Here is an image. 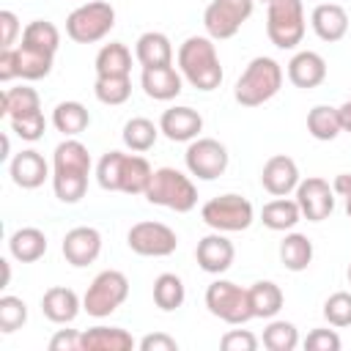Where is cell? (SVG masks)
<instances>
[{"instance_id":"6da1fadb","label":"cell","mask_w":351,"mask_h":351,"mask_svg":"<svg viewBox=\"0 0 351 351\" xmlns=\"http://www.w3.org/2000/svg\"><path fill=\"white\" fill-rule=\"evenodd\" d=\"M90 154L77 137H66L52 154V189L60 203H80L88 192Z\"/></svg>"},{"instance_id":"7a4b0ae2","label":"cell","mask_w":351,"mask_h":351,"mask_svg":"<svg viewBox=\"0 0 351 351\" xmlns=\"http://www.w3.org/2000/svg\"><path fill=\"white\" fill-rule=\"evenodd\" d=\"M154 167L140 154L107 151L96 165V181L104 192H123V195H145Z\"/></svg>"},{"instance_id":"3957f363","label":"cell","mask_w":351,"mask_h":351,"mask_svg":"<svg viewBox=\"0 0 351 351\" xmlns=\"http://www.w3.org/2000/svg\"><path fill=\"white\" fill-rule=\"evenodd\" d=\"M178 71L181 77L208 93V90H217L219 82H222V66H219V55H217V47H214V38L211 36H189L181 47H178Z\"/></svg>"},{"instance_id":"277c9868","label":"cell","mask_w":351,"mask_h":351,"mask_svg":"<svg viewBox=\"0 0 351 351\" xmlns=\"http://www.w3.org/2000/svg\"><path fill=\"white\" fill-rule=\"evenodd\" d=\"M282 80H285L282 66L269 55H258L247 63V69L236 80L233 99L241 107H261V104H266L269 99H274L280 93Z\"/></svg>"},{"instance_id":"5b68a950","label":"cell","mask_w":351,"mask_h":351,"mask_svg":"<svg viewBox=\"0 0 351 351\" xmlns=\"http://www.w3.org/2000/svg\"><path fill=\"white\" fill-rule=\"evenodd\" d=\"M143 197L151 206H162L176 214H186L197 206V186L192 184V178L186 173H181L176 167H156Z\"/></svg>"},{"instance_id":"8992f818","label":"cell","mask_w":351,"mask_h":351,"mask_svg":"<svg viewBox=\"0 0 351 351\" xmlns=\"http://www.w3.org/2000/svg\"><path fill=\"white\" fill-rule=\"evenodd\" d=\"M304 5L302 0H271L266 8V36L277 49H296L304 38Z\"/></svg>"},{"instance_id":"52a82bcc","label":"cell","mask_w":351,"mask_h":351,"mask_svg":"<svg viewBox=\"0 0 351 351\" xmlns=\"http://www.w3.org/2000/svg\"><path fill=\"white\" fill-rule=\"evenodd\" d=\"M115 27V8L104 0H88L66 16V36L77 44H96Z\"/></svg>"},{"instance_id":"ba28073f","label":"cell","mask_w":351,"mask_h":351,"mask_svg":"<svg viewBox=\"0 0 351 351\" xmlns=\"http://www.w3.org/2000/svg\"><path fill=\"white\" fill-rule=\"evenodd\" d=\"M200 217L211 230L239 233V230H247L255 222V208L247 197H241L236 192H228V195H217V197L206 200L203 208H200Z\"/></svg>"},{"instance_id":"9c48e42d","label":"cell","mask_w":351,"mask_h":351,"mask_svg":"<svg viewBox=\"0 0 351 351\" xmlns=\"http://www.w3.org/2000/svg\"><path fill=\"white\" fill-rule=\"evenodd\" d=\"M129 296V280L118 269H104L93 277L82 296V310L93 318H107L112 315Z\"/></svg>"},{"instance_id":"30bf717a","label":"cell","mask_w":351,"mask_h":351,"mask_svg":"<svg viewBox=\"0 0 351 351\" xmlns=\"http://www.w3.org/2000/svg\"><path fill=\"white\" fill-rule=\"evenodd\" d=\"M206 307L214 318H219L230 326H241L255 318L252 304H250V291L230 280H214L206 288Z\"/></svg>"},{"instance_id":"8fae6325","label":"cell","mask_w":351,"mask_h":351,"mask_svg":"<svg viewBox=\"0 0 351 351\" xmlns=\"http://www.w3.org/2000/svg\"><path fill=\"white\" fill-rule=\"evenodd\" d=\"M252 11L255 0H211L203 11L206 36H211L214 41L233 38L241 30V25L252 16Z\"/></svg>"},{"instance_id":"7c38bea8","label":"cell","mask_w":351,"mask_h":351,"mask_svg":"<svg viewBox=\"0 0 351 351\" xmlns=\"http://www.w3.org/2000/svg\"><path fill=\"white\" fill-rule=\"evenodd\" d=\"M126 244L134 255H143V258H167L178 250V233L165 225V222H156V219H143V222H134L126 233Z\"/></svg>"},{"instance_id":"4fadbf2b","label":"cell","mask_w":351,"mask_h":351,"mask_svg":"<svg viewBox=\"0 0 351 351\" xmlns=\"http://www.w3.org/2000/svg\"><path fill=\"white\" fill-rule=\"evenodd\" d=\"M228 162H230L228 148L214 137H195L184 151V165H186L189 176H195L200 181L219 178L228 170Z\"/></svg>"},{"instance_id":"5bb4252c","label":"cell","mask_w":351,"mask_h":351,"mask_svg":"<svg viewBox=\"0 0 351 351\" xmlns=\"http://www.w3.org/2000/svg\"><path fill=\"white\" fill-rule=\"evenodd\" d=\"M296 203L302 208V219H307V222H324L335 211V189L329 186V181H324L318 176H310V178L299 181V186H296Z\"/></svg>"},{"instance_id":"9a60e30c","label":"cell","mask_w":351,"mask_h":351,"mask_svg":"<svg viewBox=\"0 0 351 351\" xmlns=\"http://www.w3.org/2000/svg\"><path fill=\"white\" fill-rule=\"evenodd\" d=\"M60 252L66 258V263L82 269V266H90L99 255H101V233L90 225H80V228H71L66 236H63V244H60Z\"/></svg>"},{"instance_id":"2e32d148","label":"cell","mask_w":351,"mask_h":351,"mask_svg":"<svg viewBox=\"0 0 351 351\" xmlns=\"http://www.w3.org/2000/svg\"><path fill=\"white\" fill-rule=\"evenodd\" d=\"M195 258H197V266L206 271V274H225L230 266H233V258H236V247L233 241L214 230L208 236H203L195 247Z\"/></svg>"},{"instance_id":"e0dca14e","label":"cell","mask_w":351,"mask_h":351,"mask_svg":"<svg viewBox=\"0 0 351 351\" xmlns=\"http://www.w3.org/2000/svg\"><path fill=\"white\" fill-rule=\"evenodd\" d=\"M299 181H302V178H299V167H296V162H293L291 156H285V154L269 156L266 165H263V170H261V184H263V189H266L269 195H274V197H288L291 192H296Z\"/></svg>"},{"instance_id":"ac0fdd59","label":"cell","mask_w":351,"mask_h":351,"mask_svg":"<svg viewBox=\"0 0 351 351\" xmlns=\"http://www.w3.org/2000/svg\"><path fill=\"white\" fill-rule=\"evenodd\" d=\"M159 132L173 143H192L203 132V115L186 104L170 107L159 118Z\"/></svg>"},{"instance_id":"d6986e66","label":"cell","mask_w":351,"mask_h":351,"mask_svg":"<svg viewBox=\"0 0 351 351\" xmlns=\"http://www.w3.org/2000/svg\"><path fill=\"white\" fill-rule=\"evenodd\" d=\"M8 173H11V181H14L16 186H22V189H38L47 178H52L47 159H44L36 148L19 151V154L8 162Z\"/></svg>"},{"instance_id":"ffe728a7","label":"cell","mask_w":351,"mask_h":351,"mask_svg":"<svg viewBox=\"0 0 351 351\" xmlns=\"http://www.w3.org/2000/svg\"><path fill=\"white\" fill-rule=\"evenodd\" d=\"M310 27L321 41L335 44L348 33V11L340 3H318L310 14Z\"/></svg>"},{"instance_id":"44dd1931","label":"cell","mask_w":351,"mask_h":351,"mask_svg":"<svg viewBox=\"0 0 351 351\" xmlns=\"http://www.w3.org/2000/svg\"><path fill=\"white\" fill-rule=\"evenodd\" d=\"M288 80L293 88L302 90L318 88L326 80V60L313 49H302L288 60Z\"/></svg>"},{"instance_id":"7402d4cb","label":"cell","mask_w":351,"mask_h":351,"mask_svg":"<svg viewBox=\"0 0 351 351\" xmlns=\"http://www.w3.org/2000/svg\"><path fill=\"white\" fill-rule=\"evenodd\" d=\"M82 310V299L66 288V285H52L41 296V313L52 324H71Z\"/></svg>"},{"instance_id":"603a6c76","label":"cell","mask_w":351,"mask_h":351,"mask_svg":"<svg viewBox=\"0 0 351 351\" xmlns=\"http://www.w3.org/2000/svg\"><path fill=\"white\" fill-rule=\"evenodd\" d=\"M140 85L148 99L154 101H170L184 90V77L173 66H156V69H143Z\"/></svg>"},{"instance_id":"cb8c5ba5","label":"cell","mask_w":351,"mask_h":351,"mask_svg":"<svg viewBox=\"0 0 351 351\" xmlns=\"http://www.w3.org/2000/svg\"><path fill=\"white\" fill-rule=\"evenodd\" d=\"M134 58L143 69H156V66H173V44L165 33L148 30L137 38L134 44Z\"/></svg>"},{"instance_id":"d4e9b609","label":"cell","mask_w":351,"mask_h":351,"mask_svg":"<svg viewBox=\"0 0 351 351\" xmlns=\"http://www.w3.org/2000/svg\"><path fill=\"white\" fill-rule=\"evenodd\" d=\"M82 351H132L134 337L121 326H90L82 332Z\"/></svg>"},{"instance_id":"484cf974","label":"cell","mask_w":351,"mask_h":351,"mask_svg":"<svg viewBox=\"0 0 351 351\" xmlns=\"http://www.w3.org/2000/svg\"><path fill=\"white\" fill-rule=\"evenodd\" d=\"M8 252L19 263H36L47 252V236L38 228H19L8 236Z\"/></svg>"},{"instance_id":"4316f807","label":"cell","mask_w":351,"mask_h":351,"mask_svg":"<svg viewBox=\"0 0 351 351\" xmlns=\"http://www.w3.org/2000/svg\"><path fill=\"white\" fill-rule=\"evenodd\" d=\"M96 77H129L132 52L123 41H110L96 52Z\"/></svg>"},{"instance_id":"83f0119b","label":"cell","mask_w":351,"mask_h":351,"mask_svg":"<svg viewBox=\"0 0 351 351\" xmlns=\"http://www.w3.org/2000/svg\"><path fill=\"white\" fill-rule=\"evenodd\" d=\"M299 219H302V208H299L296 197L293 200L291 197H274L261 208V222L269 230H280V233L293 230Z\"/></svg>"},{"instance_id":"f1b7e54d","label":"cell","mask_w":351,"mask_h":351,"mask_svg":"<svg viewBox=\"0 0 351 351\" xmlns=\"http://www.w3.org/2000/svg\"><path fill=\"white\" fill-rule=\"evenodd\" d=\"M14 60H16V77H22L25 82H36V80L49 77L52 63H55V55L30 49L25 44H16L14 47Z\"/></svg>"},{"instance_id":"f546056e","label":"cell","mask_w":351,"mask_h":351,"mask_svg":"<svg viewBox=\"0 0 351 351\" xmlns=\"http://www.w3.org/2000/svg\"><path fill=\"white\" fill-rule=\"evenodd\" d=\"M52 126L63 137H77L90 126V112L80 101H60L52 110Z\"/></svg>"},{"instance_id":"4dcf8cb0","label":"cell","mask_w":351,"mask_h":351,"mask_svg":"<svg viewBox=\"0 0 351 351\" xmlns=\"http://www.w3.org/2000/svg\"><path fill=\"white\" fill-rule=\"evenodd\" d=\"M250 304H252V315L255 318H274L280 310H282V288L271 280H258L252 282L250 288Z\"/></svg>"},{"instance_id":"1f68e13d","label":"cell","mask_w":351,"mask_h":351,"mask_svg":"<svg viewBox=\"0 0 351 351\" xmlns=\"http://www.w3.org/2000/svg\"><path fill=\"white\" fill-rule=\"evenodd\" d=\"M280 261L288 271H304L313 263V241L304 233H285L280 241Z\"/></svg>"},{"instance_id":"d6a6232c","label":"cell","mask_w":351,"mask_h":351,"mask_svg":"<svg viewBox=\"0 0 351 351\" xmlns=\"http://www.w3.org/2000/svg\"><path fill=\"white\" fill-rule=\"evenodd\" d=\"M121 137H123V145H126L129 151L143 154V151H151V148L156 145L159 126H156L154 121H148V118L137 115V118H129V121L123 123Z\"/></svg>"},{"instance_id":"836d02e7","label":"cell","mask_w":351,"mask_h":351,"mask_svg":"<svg viewBox=\"0 0 351 351\" xmlns=\"http://www.w3.org/2000/svg\"><path fill=\"white\" fill-rule=\"evenodd\" d=\"M19 44H25L30 49H38V52H47V55H55L58 47H60V30L47 19H33V22L25 25Z\"/></svg>"},{"instance_id":"e575fe53","label":"cell","mask_w":351,"mask_h":351,"mask_svg":"<svg viewBox=\"0 0 351 351\" xmlns=\"http://www.w3.org/2000/svg\"><path fill=\"white\" fill-rule=\"evenodd\" d=\"M186 299V288H184V280L173 271H165L154 280V304L165 313H173L184 304Z\"/></svg>"},{"instance_id":"d590c367","label":"cell","mask_w":351,"mask_h":351,"mask_svg":"<svg viewBox=\"0 0 351 351\" xmlns=\"http://www.w3.org/2000/svg\"><path fill=\"white\" fill-rule=\"evenodd\" d=\"M41 110V99L36 93V88L30 85H19V88H5L0 96V115L3 118H16L25 112Z\"/></svg>"},{"instance_id":"8d00e7d4","label":"cell","mask_w":351,"mask_h":351,"mask_svg":"<svg viewBox=\"0 0 351 351\" xmlns=\"http://www.w3.org/2000/svg\"><path fill=\"white\" fill-rule=\"evenodd\" d=\"M307 132H310V137H315V140H321V143L335 140V137L343 132V129H340L337 107L315 104V107L307 112Z\"/></svg>"},{"instance_id":"74e56055","label":"cell","mask_w":351,"mask_h":351,"mask_svg":"<svg viewBox=\"0 0 351 351\" xmlns=\"http://www.w3.org/2000/svg\"><path fill=\"white\" fill-rule=\"evenodd\" d=\"M263 346L269 351H293L299 346V329L291 321H277L271 318L263 329Z\"/></svg>"},{"instance_id":"f35d334b","label":"cell","mask_w":351,"mask_h":351,"mask_svg":"<svg viewBox=\"0 0 351 351\" xmlns=\"http://www.w3.org/2000/svg\"><path fill=\"white\" fill-rule=\"evenodd\" d=\"M93 96H96L101 104L118 107V104L129 101V96H132V80H129V77H96V82H93Z\"/></svg>"},{"instance_id":"ab89813d","label":"cell","mask_w":351,"mask_h":351,"mask_svg":"<svg viewBox=\"0 0 351 351\" xmlns=\"http://www.w3.org/2000/svg\"><path fill=\"white\" fill-rule=\"evenodd\" d=\"M25 324H27V304H25V299L11 296V293L0 296V332L11 335V332L22 329Z\"/></svg>"},{"instance_id":"60d3db41","label":"cell","mask_w":351,"mask_h":351,"mask_svg":"<svg viewBox=\"0 0 351 351\" xmlns=\"http://www.w3.org/2000/svg\"><path fill=\"white\" fill-rule=\"evenodd\" d=\"M11 123V132L19 137V140H27V143H36L44 137L47 132V118L41 110H33V112H25V115H16V118H8Z\"/></svg>"},{"instance_id":"b9f144b4","label":"cell","mask_w":351,"mask_h":351,"mask_svg":"<svg viewBox=\"0 0 351 351\" xmlns=\"http://www.w3.org/2000/svg\"><path fill=\"white\" fill-rule=\"evenodd\" d=\"M324 318L329 321V326L346 329L351 326V293L348 291H337L324 302Z\"/></svg>"},{"instance_id":"7bdbcfd3","label":"cell","mask_w":351,"mask_h":351,"mask_svg":"<svg viewBox=\"0 0 351 351\" xmlns=\"http://www.w3.org/2000/svg\"><path fill=\"white\" fill-rule=\"evenodd\" d=\"M302 346H304L307 351H340L343 340H340V335H337L335 329H313V332L304 337Z\"/></svg>"},{"instance_id":"ee69618b","label":"cell","mask_w":351,"mask_h":351,"mask_svg":"<svg viewBox=\"0 0 351 351\" xmlns=\"http://www.w3.org/2000/svg\"><path fill=\"white\" fill-rule=\"evenodd\" d=\"M258 343H261V340H258L250 329H230V332H225L222 340H219V346H222L225 351H255Z\"/></svg>"},{"instance_id":"f6af8a7d","label":"cell","mask_w":351,"mask_h":351,"mask_svg":"<svg viewBox=\"0 0 351 351\" xmlns=\"http://www.w3.org/2000/svg\"><path fill=\"white\" fill-rule=\"evenodd\" d=\"M22 33V25L14 11H0V49H11L16 44V36Z\"/></svg>"},{"instance_id":"bcb514c9","label":"cell","mask_w":351,"mask_h":351,"mask_svg":"<svg viewBox=\"0 0 351 351\" xmlns=\"http://www.w3.org/2000/svg\"><path fill=\"white\" fill-rule=\"evenodd\" d=\"M80 343H82V332H77V329H58L49 337V351H82Z\"/></svg>"},{"instance_id":"7dc6e473","label":"cell","mask_w":351,"mask_h":351,"mask_svg":"<svg viewBox=\"0 0 351 351\" xmlns=\"http://www.w3.org/2000/svg\"><path fill=\"white\" fill-rule=\"evenodd\" d=\"M140 351H178V343L176 337L165 335V332H154V335H145L140 343Z\"/></svg>"},{"instance_id":"c3c4849f","label":"cell","mask_w":351,"mask_h":351,"mask_svg":"<svg viewBox=\"0 0 351 351\" xmlns=\"http://www.w3.org/2000/svg\"><path fill=\"white\" fill-rule=\"evenodd\" d=\"M16 80V60H14V47L0 49V82Z\"/></svg>"},{"instance_id":"681fc988","label":"cell","mask_w":351,"mask_h":351,"mask_svg":"<svg viewBox=\"0 0 351 351\" xmlns=\"http://www.w3.org/2000/svg\"><path fill=\"white\" fill-rule=\"evenodd\" d=\"M332 189H335V195L348 197L351 195V173H337L335 181H332Z\"/></svg>"},{"instance_id":"f907efd6","label":"cell","mask_w":351,"mask_h":351,"mask_svg":"<svg viewBox=\"0 0 351 351\" xmlns=\"http://www.w3.org/2000/svg\"><path fill=\"white\" fill-rule=\"evenodd\" d=\"M337 115H340V129L343 132H351V99L337 107Z\"/></svg>"},{"instance_id":"816d5d0a","label":"cell","mask_w":351,"mask_h":351,"mask_svg":"<svg viewBox=\"0 0 351 351\" xmlns=\"http://www.w3.org/2000/svg\"><path fill=\"white\" fill-rule=\"evenodd\" d=\"M0 263H3V288H5V285H8V282H11V263H8V261H5V258H3V261H0Z\"/></svg>"},{"instance_id":"f5cc1de1","label":"cell","mask_w":351,"mask_h":351,"mask_svg":"<svg viewBox=\"0 0 351 351\" xmlns=\"http://www.w3.org/2000/svg\"><path fill=\"white\" fill-rule=\"evenodd\" d=\"M0 156H3V159H8V156H11V140H8V134L3 137V154H0Z\"/></svg>"},{"instance_id":"db71d44e","label":"cell","mask_w":351,"mask_h":351,"mask_svg":"<svg viewBox=\"0 0 351 351\" xmlns=\"http://www.w3.org/2000/svg\"><path fill=\"white\" fill-rule=\"evenodd\" d=\"M343 200H346V214L351 217V195H348V197H343Z\"/></svg>"},{"instance_id":"11a10c76","label":"cell","mask_w":351,"mask_h":351,"mask_svg":"<svg viewBox=\"0 0 351 351\" xmlns=\"http://www.w3.org/2000/svg\"><path fill=\"white\" fill-rule=\"evenodd\" d=\"M346 277H348V285H351V263H348V271H346Z\"/></svg>"},{"instance_id":"9f6ffc18","label":"cell","mask_w":351,"mask_h":351,"mask_svg":"<svg viewBox=\"0 0 351 351\" xmlns=\"http://www.w3.org/2000/svg\"><path fill=\"white\" fill-rule=\"evenodd\" d=\"M255 3H266V5H269V3H271V0H255Z\"/></svg>"},{"instance_id":"6f0895ef","label":"cell","mask_w":351,"mask_h":351,"mask_svg":"<svg viewBox=\"0 0 351 351\" xmlns=\"http://www.w3.org/2000/svg\"><path fill=\"white\" fill-rule=\"evenodd\" d=\"M324 3H332V0H324Z\"/></svg>"}]
</instances>
